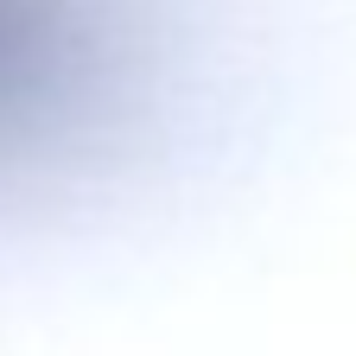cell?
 Wrapping results in <instances>:
<instances>
[{"instance_id": "cell-1", "label": "cell", "mask_w": 356, "mask_h": 356, "mask_svg": "<svg viewBox=\"0 0 356 356\" xmlns=\"http://www.w3.org/2000/svg\"><path fill=\"white\" fill-rule=\"evenodd\" d=\"M89 0H0V159L64 140L102 76Z\"/></svg>"}]
</instances>
